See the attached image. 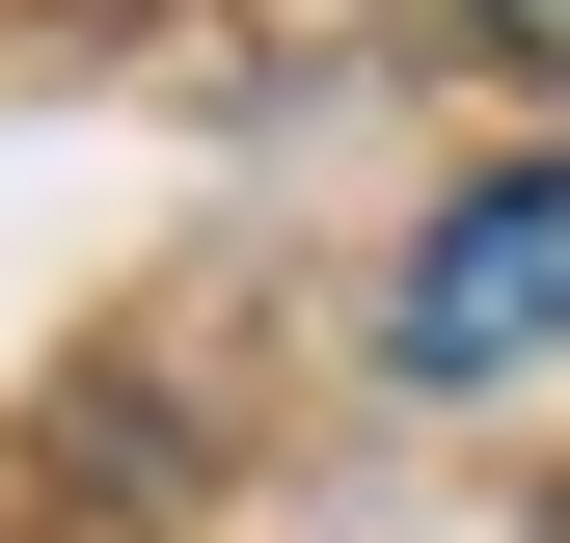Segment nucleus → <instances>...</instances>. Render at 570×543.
<instances>
[{
  "label": "nucleus",
  "instance_id": "f257e3e1",
  "mask_svg": "<svg viewBox=\"0 0 570 543\" xmlns=\"http://www.w3.org/2000/svg\"><path fill=\"white\" fill-rule=\"evenodd\" d=\"M381 354H407V381H517V354H570V164H489V190L407 218Z\"/></svg>",
  "mask_w": 570,
  "mask_h": 543
},
{
  "label": "nucleus",
  "instance_id": "f03ea898",
  "mask_svg": "<svg viewBox=\"0 0 570 543\" xmlns=\"http://www.w3.org/2000/svg\"><path fill=\"white\" fill-rule=\"evenodd\" d=\"M489 28H517V55H570V0H489Z\"/></svg>",
  "mask_w": 570,
  "mask_h": 543
}]
</instances>
